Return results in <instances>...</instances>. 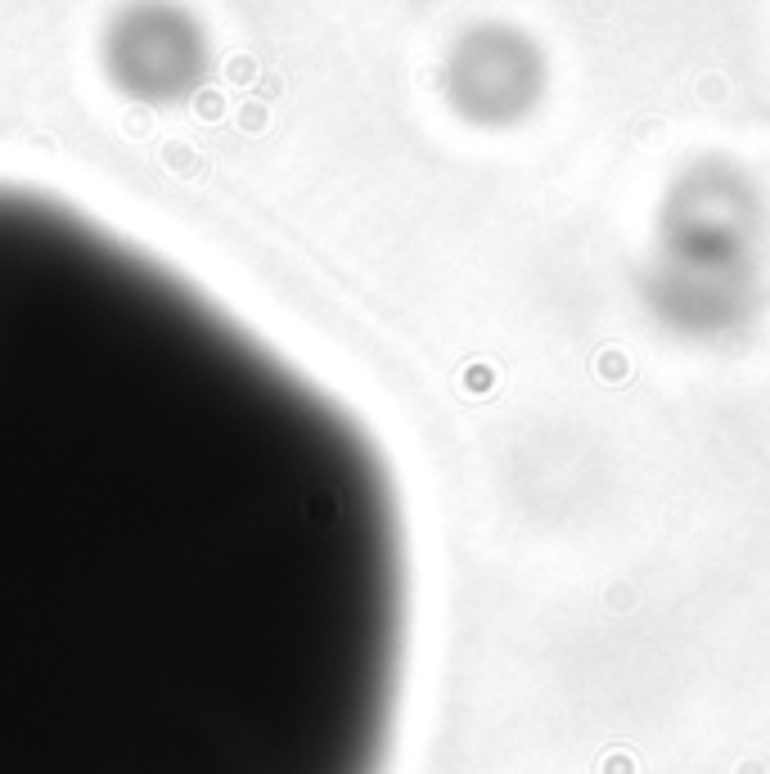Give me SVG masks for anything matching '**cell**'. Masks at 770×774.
<instances>
[{
  "label": "cell",
  "instance_id": "6da1fadb",
  "mask_svg": "<svg viewBox=\"0 0 770 774\" xmlns=\"http://www.w3.org/2000/svg\"><path fill=\"white\" fill-rule=\"evenodd\" d=\"M370 432L181 270L0 185V774H388Z\"/></svg>",
  "mask_w": 770,
  "mask_h": 774
}]
</instances>
